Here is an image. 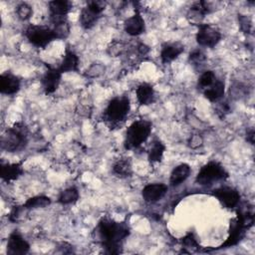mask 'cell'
<instances>
[{
    "mask_svg": "<svg viewBox=\"0 0 255 255\" xmlns=\"http://www.w3.org/2000/svg\"><path fill=\"white\" fill-rule=\"evenodd\" d=\"M98 233L106 252L118 254L122 251L123 241L129 235V228L124 222L103 218L98 224Z\"/></svg>",
    "mask_w": 255,
    "mask_h": 255,
    "instance_id": "1",
    "label": "cell"
},
{
    "mask_svg": "<svg viewBox=\"0 0 255 255\" xmlns=\"http://www.w3.org/2000/svg\"><path fill=\"white\" fill-rule=\"evenodd\" d=\"M28 142V130L24 124L17 123L9 128L1 137V146L8 152L23 149Z\"/></svg>",
    "mask_w": 255,
    "mask_h": 255,
    "instance_id": "2",
    "label": "cell"
},
{
    "mask_svg": "<svg viewBox=\"0 0 255 255\" xmlns=\"http://www.w3.org/2000/svg\"><path fill=\"white\" fill-rule=\"evenodd\" d=\"M152 125L145 120L133 122L127 129L124 145L127 149L137 148L143 143L150 134Z\"/></svg>",
    "mask_w": 255,
    "mask_h": 255,
    "instance_id": "3",
    "label": "cell"
},
{
    "mask_svg": "<svg viewBox=\"0 0 255 255\" xmlns=\"http://www.w3.org/2000/svg\"><path fill=\"white\" fill-rule=\"evenodd\" d=\"M129 108L130 105L128 97H116L108 104L104 113V118L112 124L120 123L126 119L129 112Z\"/></svg>",
    "mask_w": 255,
    "mask_h": 255,
    "instance_id": "4",
    "label": "cell"
},
{
    "mask_svg": "<svg viewBox=\"0 0 255 255\" xmlns=\"http://www.w3.org/2000/svg\"><path fill=\"white\" fill-rule=\"evenodd\" d=\"M228 177L225 168L216 161H210L203 165L196 175V182L200 185H211L213 182Z\"/></svg>",
    "mask_w": 255,
    "mask_h": 255,
    "instance_id": "5",
    "label": "cell"
},
{
    "mask_svg": "<svg viewBox=\"0 0 255 255\" xmlns=\"http://www.w3.org/2000/svg\"><path fill=\"white\" fill-rule=\"evenodd\" d=\"M25 35L28 41L38 48H45L53 40L57 39L56 33L52 28L41 25H30Z\"/></svg>",
    "mask_w": 255,
    "mask_h": 255,
    "instance_id": "6",
    "label": "cell"
},
{
    "mask_svg": "<svg viewBox=\"0 0 255 255\" xmlns=\"http://www.w3.org/2000/svg\"><path fill=\"white\" fill-rule=\"evenodd\" d=\"M105 7L106 3L103 1H89L87 6L82 9L80 14L81 26L84 29H91L101 17Z\"/></svg>",
    "mask_w": 255,
    "mask_h": 255,
    "instance_id": "7",
    "label": "cell"
},
{
    "mask_svg": "<svg viewBox=\"0 0 255 255\" xmlns=\"http://www.w3.org/2000/svg\"><path fill=\"white\" fill-rule=\"evenodd\" d=\"M221 39L220 32L208 24H199L196 33V41L200 46L213 48Z\"/></svg>",
    "mask_w": 255,
    "mask_h": 255,
    "instance_id": "8",
    "label": "cell"
},
{
    "mask_svg": "<svg viewBox=\"0 0 255 255\" xmlns=\"http://www.w3.org/2000/svg\"><path fill=\"white\" fill-rule=\"evenodd\" d=\"M72 8V3L65 0H54L49 2L50 19L53 26L64 23L67 20V14Z\"/></svg>",
    "mask_w": 255,
    "mask_h": 255,
    "instance_id": "9",
    "label": "cell"
},
{
    "mask_svg": "<svg viewBox=\"0 0 255 255\" xmlns=\"http://www.w3.org/2000/svg\"><path fill=\"white\" fill-rule=\"evenodd\" d=\"M212 194L219 200V202L226 208L235 207L240 201L239 192L229 186H221L213 190Z\"/></svg>",
    "mask_w": 255,
    "mask_h": 255,
    "instance_id": "10",
    "label": "cell"
},
{
    "mask_svg": "<svg viewBox=\"0 0 255 255\" xmlns=\"http://www.w3.org/2000/svg\"><path fill=\"white\" fill-rule=\"evenodd\" d=\"M62 73L58 68L49 67L42 77L41 84L45 94H53L59 87Z\"/></svg>",
    "mask_w": 255,
    "mask_h": 255,
    "instance_id": "11",
    "label": "cell"
},
{
    "mask_svg": "<svg viewBox=\"0 0 255 255\" xmlns=\"http://www.w3.org/2000/svg\"><path fill=\"white\" fill-rule=\"evenodd\" d=\"M30 249L29 243L18 233L13 232L10 234L7 242V253L11 255L26 254Z\"/></svg>",
    "mask_w": 255,
    "mask_h": 255,
    "instance_id": "12",
    "label": "cell"
},
{
    "mask_svg": "<svg viewBox=\"0 0 255 255\" xmlns=\"http://www.w3.org/2000/svg\"><path fill=\"white\" fill-rule=\"evenodd\" d=\"M125 31L130 36H137L144 32L145 25L142 16L140 15L138 9L135 10L134 15L128 18L124 23Z\"/></svg>",
    "mask_w": 255,
    "mask_h": 255,
    "instance_id": "13",
    "label": "cell"
},
{
    "mask_svg": "<svg viewBox=\"0 0 255 255\" xmlns=\"http://www.w3.org/2000/svg\"><path fill=\"white\" fill-rule=\"evenodd\" d=\"M167 186L163 183L147 184L141 191L142 198L146 202H156L160 200L166 193Z\"/></svg>",
    "mask_w": 255,
    "mask_h": 255,
    "instance_id": "14",
    "label": "cell"
},
{
    "mask_svg": "<svg viewBox=\"0 0 255 255\" xmlns=\"http://www.w3.org/2000/svg\"><path fill=\"white\" fill-rule=\"evenodd\" d=\"M211 4L205 1L195 2L189 9L187 13V18L190 22L195 24H201L200 21L204 18V16L211 12Z\"/></svg>",
    "mask_w": 255,
    "mask_h": 255,
    "instance_id": "15",
    "label": "cell"
},
{
    "mask_svg": "<svg viewBox=\"0 0 255 255\" xmlns=\"http://www.w3.org/2000/svg\"><path fill=\"white\" fill-rule=\"evenodd\" d=\"M20 89V80L18 77L11 73H5L1 75L0 79V91L5 95H14Z\"/></svg>",
    "mask_w": 255,
    "mask_h": 255,
    "instance_id": "16",
    "label": "cell"
},
{
    "mask_svg": "<svg viewBox=\"0 0 255 255\" xmlns=\"http://www.w3.org/2000/svg\"><path fill=\"white\" fill-rule=\"evenodd\" d=\"M184 47L180 43H168L162 46L160 52V59L163 64H168L175 60L182 52Z\"/></svg>",
    "mask_w": 255,
    "mask_h": 255,
    "instance_id": "17",
    "label": "cell"
},
{
    "mask_svg": "<svg viewBox=\"0 0 255 255\" xmlns=\"http://www.w3.org/2000/svg\"><path fill=\"white\" fill-rule=\"evenodd\" d=\"M23 173V167L21 163H1L0 175L2 179L11 181L17 179Z\"/></svg>",
    "mask_w": 255,
    "mask_h": 255,
    "instance_id": "18",
    "label": "cell"
},
{
    "mask_svg": "<svg viewBox=\"0 0 255 255\" xmlns=\"http://www.w3.org/2000/svg\"><path fill=\"white\" fill-rule=\"evenodd\" d=\"M136 99L141 106L150 105L154 99V91L151 85L142 83L136 88Z\"/></svg>",
    "mask_w": 255,
    "mask_h": 255,
    "instance_id": "19",
    "label": "cell"
},
{
    "mask_svg": "<svg viewBox=\"0 0 255 255\" xmlns=\"http://www.w3.org/2000/svg\"><path fill=\"white\" fill-rule=\"evenodd\" d=\"M190 166L186 163H181L173 168L170 173L169 182L171 186H178L182 183L190 174Z\"/></svg>",
    "mask_w": 255,
    "mask_h": 255,
    "instance_id": "20",
    "label": "cell"
},
{
    "mask_svg": "<svg viewBox=\"0 0 255 255\" xmlns=\"http://www.w3.org/2000/svg\"><path fill=\"white\" fill-rule=\"evenodd\" d=\"M78 66H79V57L73 51L67 50L63 58V61L58 69L63 74V73L78 71Z\"/></svg>",
    "mask_w": 255,
    "mask_h": 255,
    "instance_id": "21",
    "label": "cell"
},
{
    "mask_svg": "<svg viewBox=\"0 0 255 255\" xmlns=\"http://www.w3.org/2000/svg\"><path fill=\"white\" fill-rule=\"evenodd\" d=\"M224 91H225L224 82L220 80H216L210 87L204 90L203 95L208 101L217 102L219 99L223 97Z\"/></svg>",
    "mask_w": 255,
    "mask_h": 255,
    "instance_id": "22",
    "label": "cell"
},
{
    "mask_svg": "<svg viewBox=\"0 0 255 255\" xmlns=\"http://www.w3.org/2000/svg\"><path fill=\"white\" fill-rule=\"evenodd\" d=\"M113 171L120 177H128L131 174V163L128 158L117 160L113 166Z\"/></svg>",
    "mask_w": 255,
    "mask_h": 255,
    "instance_id": "23",
    "label": "cell"
},
{
    "mask_svg": "<svg viewBox=\"0 0 255 255\" xmlns=\"http://www.w3.org/2000/svg\"><path fill=\"white\" fill-rule=\"evenodd\" d=\"M165 150L164 144L159 139H154L148 150V159L151 162L160 161Z\"/></svg>",
    "mask_w": 255,
    "mask_h": 255,
    "instance_id": "24",
    "label": "cell"
},
{
    "mask_svg": "<svg viewBox=\"0 0 255 255\" xmlns=\"http://www.w3.org/2000/svg\"><path fill=\"white\" fill-rule=\"evenodd\" d=\"M51 204V199L45 195H38L29 198L23 205L24 209H34V208H44Z\"/></svg>",
    "mask_w": 255,
    "mask_h": 255,
    "instance_id": "25",
    "label": "cell"
},
{
    "mask_svg": "<svg viewBox=\"0 0 255 255\" xmlns=\"http://www.w3.org/2000/svg\"><path fill=\"white\" fill-rule=\"evenodd\" d=\"M79 199V191L75 187H69L63 190L58 198L61 204H71Z\"/></svg>",
    "mask_w": 255,
    "mask_h": 255,
    "instance_id": "26",
    "label": "cell"
},
{
    "mask_svg": "<svg viewBox=\"0 0 255 255\" xmlns=\"http://www.w3.org/2000/svg\"><path fill=\"white\" fill-rule=\"evenodd\" d=\"M215 81H216L215 74L212 71H205L201 74V76L198 79V87L205 90L208 87H210Z\"/></svg>",
    "mask_w": 255,
    "mask_h": 255,
    "instance_id": "27",
    "label": "cell"
},
{
    "mask_svg": "<svg viewBox=\"0 0 255 255\" xmlns=\"http://www.w3.org/2000/svg\"><path fill=\"white\" fill-rule=\"evenodd\" d=\"M17 15L21 20H28L32 14H33V10L32 7L30 5H28L27 3H21L17 6Z\"/></svg>",
    "mask_w": 255,
    "mask_h": 255,
    "instance_id": "28",
    "label": "cell"
},
{
    "mask_svg": "<svg viewBox=\"0 0 255 255\" xmlns=\"http://www.w3.org/2000/svg\"><path fill=\"white\" fill-rule=\"evenodd\" d=\"M238 21H239V26L240 29L244 32V33H250L252 30V21L251 19L246 16V15H242L239 14L238 15Z\"/></svg>",
    "mask_w": 255,
    "mask_h": 255,
    "instance_id": "29",
    "label": "cell"
},
{
    "mask_svg": "<svg viewBox=\"0 0 255 255\" xmlns=\"http://www.w3.org/2000/svg\"><path fill=\"white\" fill-rule=\"evenodd\" d=\"M105 71V67L101 64H93L86 72V76L90 77V78H96L99 77L100 75H102Z\"/></svg>",
    "mask_w": 255,
    "mask_h": 255,
    "instance_id": "30",
    "label": "cell"
},
{
    "mask_svg": "<svg viewBox=\"0 0 255 255\" xmlns=\"http://www.w3.org/2000/svg\"><path fill=\"white\" fill-rule=\"evenodd\" d=\"M182 243L185 246V248H190V249H194V250L198 249V243L192 233L186 234L182 238Z\"/></svg>",
    "mask_w": 255,
    "mask_h": 255,
    "instance_id": "31",
    "label": "cell"
},
{
    "mask_svg": "<svg viewBox=\"0 0 255 255\" xmlns=\"http://www.w3.org/2000/svg\"><path fill=\"white\" fill-rule=\"evenodd\" d=\"M204 60H205V56L199 50H195L189 55V61L192 65H200L204 62Z\"/></svg>",
    "mask_w": 255,
    "mask_h": 255,
    "instance_id": "32",
    "label": "cell"
},
{
    "mask_svg": "<svg viewBox=\"0 0 255 255\" xmlns=\"http://www.w3.org/2000/svg\"><path fill=\"white\" fill-rule=\"evenodd\" d=\"M202 144V138L198 134H194L189 139V146L192 148H197Z\"/></svg>",
    "mask_w": 255,
    "mask_h": 255,
    "instance_id": "33",
    "label": "cell"
},
{
    "mask_svg": "<svg viewBox=\"0 0 255 255\" xmlns=\"http://www.w3.org/2000/svg\"><path fill=\"white\" fill-rule=\"evenodd\" d=\"M246 139H247V141H249L251 144H254V128H251L249 131H247Z\"/></svg>",
    "mask_w": 255,
    "mask_h": 255,
    "instance_id": "34",
    "label": "cell"
}]
</instances>
